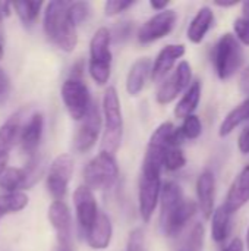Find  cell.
<instances>
[{
    "mask_svg": "<svg viewBox=\"0 0 249 251\" xmlns=\"http://www.w3.org/2000/svg\"><path fill=\"white\" fill-rule=\"evenodd\" d=\"M68 1L53 0L45 4L43 26L47 38L62 51L70 53L78 44L76 26L68 16Z\"/></svg>",
    "mask_w": 249,
    "mask_h": 251,
    "instance_id": "6da1fadb",
    "label": "cell"
},
{
    "mask_svg": "<svg viewBox=\"0 0 249 251\" xmlns=\"http://www.w3.org/2000/svg\"><path fill=\"white\" fill-rule=\"evenodd\" d=\"M163 165L156 160H142L141 176L138 184V209L144 224H148L160 203L161 196V171Z\"/></svg>",
    "mask_w": 249,
    "mask_h": 251,
    "instance_id": "7a4b0ae2",
    "label": "cell"
},
{
    "mask_svg": "<svg viewBox=\"0 0 249 251\" xmlns=\"http://www.w3.org/2000/svg\"><path fill=\"white\" fill-rule=\"evenodd\" d=\"M101 113L104 119V135L101 140V151L114 154L123 137V115L120 99L114 87H107L103 94Z\"/></svg>",
    "mask_w": 249,
    "mask_h": 251,
    "instance_id": "3957f363",
    "label": "cell"
},
{
    "mask_svg": "<svg viewBox=\"0 0 249 251\" xmlns=\"http://www.w3.org/2000/svg\"><path fill=\"white\" fill-rule=\"evenodd\" d=\"M112 38L113 35L110 29L101 26L94 32L90 41L88 72L98 85H106L112 75V60H113V54L110 50Z\"/></svg>",
    "mask_w": 249,
    "mask_h": 251,
    "instance_id": "277c9868",
    "label": "cell"
},
{
    "mask_svg": "<svg viewBox=\"0 0 249 251\" xmlns=\"http://www.w3.org/2000/svg\"><path fill=\"white\" fill-rule=\"evenodd\" d=\"M119 176V166L114 154L100 151L92 157L84 169V182L90 190L107 191L110 190Z\"/></svg>",
    "mask_w": 249,
    "mask_h": 251,
    "instance_id": "5b68a950",
    "label": "cell"
},
{
    "mask_svg": "<svg viewBox=\"0 0 249 251\" xmlns=\"http://www.w3.org/2000/svg\"><path fill=\"white\" fill-rule=\"evenodd\" d=\"M213 62L220 79L232 78L244 62V50L235 34H223L213 51Z\"/></svg>",
    "mask_w": 249,
    "mask_h": 251,
    "instance_id": "8992f818",
    "label": "cell"
},
{
    "mask_svg": "<svg viewBox=\"0 0 249 251\" xmlns=\"http://www.w3.org/2000/svg\"><path fill=\"white\" fill-rule=\"evenodd\" d=\"M60 96L69 116L78 122H81L87 116L94 103L91 100L88 87L82 79L78 78H68L62 85Z\"/></svg>",
    "mask_w": 249,
    "mask_h": 251,
    "instance_id": "52a82bcc",
    "label": "cell"
},
{
    "mask_svg": "<svg viewBox=\"0 0 249 251\" xmlns=\"http://www.w3.org/2000/svg\"><path fill=\"white\" fill-rule=\"evenodd\" d=\"M192 84V68L189 62H179L178 68L158 85L156 93V101L161 106L175 101L183 91H186Z\"/></svg>",
    "mask_w": 249,
    "mask_h": 251,
    "instance_id": "ba28073f",
    "label": "cell"
},
{
    "mask_svg": "<svg viewBox=\"0 0 249 251\" xmlns=\"http://www.w3.org/2000/svg\"><path fill=\"white\" fill-rule=\"evenodd\" d=\"M75 169L73 157L68 153L59 154L50 165L47 172V190L53 200H62L65 199L68 193L69 182L72 179Z\"/></svg>",
    "mask_w": 249,
    "mask_h": 251,
    "instance_id": "9c48e42d",
    "label": "cell"
},
{
    "mask_svg": "<svg viewBox=\"0 0 249 251\" xmlns=\"http://www.w3.org/2000/svg\"><path fill=\"white\" fill-rule=\"evenodd\" d=\"M103 126V116L101 110L97 106V103H92L90 112L87 116L81 121L79 128L76 129V134L73 137V147L78 153H87L90 151L95 143L98 141L100 132Z\"/></svg>",
    "mask_w": 249,
    "mask_h": 251,
    "instance_id": "30bf717a",
    "label": "cell"
},
{
    "mask_svg": "<svg viewBox=\"0 0 249 251\" xmlns=\"http://www.w3.org/2000/svg\"><path fill=\"white\" fill-rule=\"evenodd\" d=\"M176 19H178V13L173 9H166L163 12L156 13L139 26L136 32L138 41L141 44H150L164 38L175 28Z\"/></svg>",
    "mask_w": 249,
    "mask_h": 251,
    "instance_id": "8fae6325",
    "label": "cell"
},
{
    "mask_svg": "<svg viewBox=\"0 0 249 251\" xmlns=\"http://www.w3.org/2000/svg\"><path fill=\"white\" fill-rule=\"evenodd\" d=\"M73 206L79 231L85 237L100 213L97 207V200L94 197V191L90 190L87 185H79L73 191Z\"/></svg>",
    "mask_w": 249,
    "mask_h": 251,
    "instance_id": "7c38bea8",
    "label": "cell"
},
{
    "mask_svg": "<svg viewBox=\"0 0 249 251\" xmlns=\"http://www.w3.org/2000/svg\"><path fill=\"white\" fill-rule=\"evenodd\" d=\"M185 53H186L185 44H167V46H164L158 51V54L153 63V68H151L153 82L161 84L170 75V71L175 68L176 62L185 56Z\"/></svg>",
    "mask_w": 249,
    "mask_h": 251,
    "instance_id": "4fadbf2b",
    "label": "cell"
},
{
    "mask_svg": "<svg viewBox=\"0 0 249 251\" xmlns=\"http://www.w3.org/2000/svg\"><path fill=\"white\" fill-rule=\"evenodd\" d=\"M198 210L200 209H198L197 201L185 199V201L173 213H170L167 218L160 221V225H161L164 235L170 237V238L178 237L183 231V228L189 224V221L197 215Z\"/></svg>",
    "mask_w": 249,
    "mask_h": 251,
    "instance_id": "5bb4252c",
    "label": "cell"
},
{
    "mask_svg": "<svg viewBox=\"0 0 249 251\" xmlns=\"http://www.w3.org/2000/svg\"><path fill=\"white\" fill-rule=\"evenodd\" d=\"M48 221L56 231V243L72 241V216L65 201L53 200L48 207Z\"/></svg>",
    "mask_w": 249,
    "mask_h": 251,
    "instance_id": "9a60e30c",
    "label": "cell"
},
{
    "mask_svg": "<svg viewBox=\"0 0 249 251\" xmlns=\"http://www.w3.org/2000/svg\"><path fill=\"white\" fill-rule=\"evenodd\" d=\"M214 197H216V176L210 169L200 174L197 179V203L198 209L205 219H211L214 213Z\"/></svg>",
    "mask_w": 249,
    "mask_h": 251,
    "instance_id": "2e32d148",
    "label": "cell"
},
{
    "mask_svg": "<svg viewBox=\"0 0 249 251\" xmlns=\"http://www.w3.org/2000/svg\"><path fill=\"white\" fill-rule=\"evenodd\" d=\"M43 129H44V116L37 112L29 118V121L22 126V131H21L19 144H21V150L23 151V154L29 157L37 154V150L43 137Z\"/></svg>",
    "mask_w": 249,
    "mask_h": 251,
    "instance_id": "e0dca14e",
    "label": "cell"
},
{
    "mask_svg": "<svg viewBox=\"0 0 249 251\" xmlns=\"http://www.w3.org/2000/svg\"><path fill=\"white\" fill-rule=\"evenodd\" d=\"M249 201V165H247L233 179L225 201V207L233 215Z\"/></svg>",
    "mask_w": 249,
    "mask_h": 251,
    "instance_id": "ac0fdd59",
    "label": "cell"
},
{
    "mask_svg": "<svg viewBox=\"0 0 249 251\" xmlns=\"http://www.w3.org/2000/svg\"><path fill=\"white\" fill-rule=\"evenodd\" d=\"M22 131V119L21 112H16L7 118L0 126V162H7L9 153L19 143Z\"/></svg>",
    "mask_w": 249,
    "mask_h": 251,
    "instance_id": "d6986e66",
    "label": "cell"
},
{
    "mask_svg": "<svg viewBox=\"0 0 249 251\" xmlns=\"http://www.w3.org/2000/svg\"><path fill=\"white\" fill-rule=\"evenodd\" d=\"M112 237H113L112 221L106 213L100 212L94 225L85 235L87 243L92 250H106L112 243Z\"/></svg>",
    "mask_w": 249,
    "mask_h": 251,
    "instance_id": "ffe728a7",
    "label": "cell"
},
{
    "mask_svg": "<svg viewBox=\"0 0 249 251\" xmlns=\"http://www.w3.org/2000/svg\"><path fill=\"white\" fill-rule=\"evenodd\" d=\"M151 68L153 63L148 57H141L138 60H135L126 75V91L131 96H138L144 87L148 78H151Z\"/></svg>",
    "mask_w": 249,
    "mask_h": 251,
    "instance_id": "44dd1931",
    "label": "cell"
},
{
    "mask_svg": "<svg viewBox=\"0 0 249 251\" xmlns=\"http://www.w3.org/2000/svg\"><path fill=\"white\" fill-rule=\"evenodd\" d=\"M214 22V12L210 6H203L195 16L192 18V21L189 22L188 31H186V37L191 43L194 44H200L207 32L210 31L211 25Z\"/></svg>",
    "mask_w": 249,
    "mask_h": 251,
    "instance_id": "7402d4cb",
    "label": "cell"
},
{
    "mask_svg": "<svg viewBox=\"0 0 249 251\" xmlns=\"http://www.w3.org/2000/svg\"><path fill=\"white\" fill-rule=\"evenodd\" d=\"M185 201L183 191L179 184L175 181H167L163 184L161 196H160V221L167 218L170 213H173L182 203Z\"/></svg>",
    "mask_w": 249,
    "mask_h": 251,
    "instance_id": "603a6c76",
    "label": "cell"
},
{
    "mask_svg": "<svg viewBox=\"0 0 249 251\" xmlns=\"http://www.w3.org/2000/svg\"><path fill=\"white\" fill-rule=\"evenodd\" d=\"M201 93H203V85L201 81L195 79L191 87L183 93V96L181 97V100L178 101V104L175 106V116L178 119H186L188 116L194 115V112L197 110L200 100H201Z\"/></svg>",
    "mask_w": 249,
    "mask_h": 251,
    "instance_id": "cb8c5ba5",
    "label": "cell"
},
{
    "mask_svg": "<svg viewBox=\"0 0 249 251\" xmlns=\"http://www.w3.org/2000/svg\"><path fill=\"white\" fill-rule=\"evenodd\" d=\"M232 231V213L222 204L211 216V238L222 244L225 243Z\"/></svg>",
    "mask_w": 249,
    "mask_h": 251,
    "instance_id": "d4e9b609",
    "label": "cell"
},
{
    "mask_svg": "<svg viewBox=\"0 0 249 251\" xmlns=\"http://www.w3.org/2000/svg\"><path fill=\"white\" fill-rule=\"evenodd\" d=\"M249 121V97L245 99L241 104H238L235 109H232L226 118L222 121L220 126H219V135L222 138L230 135L239 125H242L244 122Z\"/></svg>",
    "mask_w": 249,
    "mask_h": 251,
    "instance_id": "484cf974",
    "label": "cell"
},
{
    "mask_svg": "<svg viewBox=\"0 0 249 251\" xmlns=\"http://www.w3.org/2000/svg\"><path fill=\"white\" fill-rule=\"evenodd\" d=\"M0 188L6 193H16L28 188V176L25 168H6L0 175Z\"/></svg>",
    "mask_w": 249,
    "mask_h": 251,
    "instance_id": "4316f807",
    "label": "cell"
},
{
    "mask_svg": "<svg viewBox=\"0 0 249 251\" xmlns=\"http://www.w3.org/2000/svg\"><path fill=\"white\" fill-rule=\"evenodd\" d=\"M28 203L29 199L23 191L0 194V219L6 215H12L23 210L28 206Z\"/></svg>",
    "mask_w": 249,
    "mask_h": 251,
    "instance_id": "83f0119b",
    "label": "cell"
},
{
    "mask_svg": "<svg viewBox=\"0 0 249 251\" xmlns=\"http://www.w3.org/2000/svg\"><path fill=\"white\" fill-rule=\"evenodd\" d=\"M12 7L18 13L19 19L23 24L29 25L38 18L41 7H43V1H22L21 0V1H13Z\"/></svg>",
    "mask_w": 249,
    "mask_h": 251,
    "instance_id": "f1b7e54d",
    "label": "cell"
},
{
    "mask_svg": "<svg viewBox=\"0 0 249 251\" xmlns=\"http://www.w3.org/2000/svg\"><path fill=\"white\" fill-rule=\"evenodd\" d=\"M91 15V6L87 1H73L68 6V16L70 22L78 28L82 22H85Z\"/></svg>",
    "mask_w": 249,
    "mask_h": 251,
    "instance_id": "f546056e",
    "label": "cell"
},
{
    "mask_svg": "<svg viewBox=\"0 0 249 251\" xmlns=\"http://www.w3.org/2000/svg\"><path fill=\"white\" fill-rule=\"evenodd\" d=\"M186 165V157L182 151L181 147H173L167 151V154L164 156V162H163V168L169 172H175L182 169Z\"/></svg>",
    "mask_w": 249,
    "mask_h": 251,
    "instance_id": "4dcf8cb0",
    "label": "cell"
},
{
    "mask_svg": "<svg viewBox=\"0 0 249 251\" xmlns=\"http://www.w3.org/2000/svg\"><path fill=\"white\" fill-rule=\"evenodd\" d=\"M181 131L186 140H197L203 134V124L201 119L197 115H191L186 119H183V124L181 126Z\"/></svg>",
    "mask_w": 249,
    "mask_h": 251,
    "instance_id": "1f68e13d",
    "label": "cell"
},
{
    "mask_svg": "<svg viewBox=\"0 0 249 251\" xmlns=\"http://www.w3.org/2000/svg\"><path fill=\"white\" fill-rule=\"evenodd\" d=\"M134 4V0H109L104 3V13L106 16H117L122 12L132 7Z\"/></svg>",
    "mask_w": 249,
    "mask_h": 251,
    "instance_id": "d6a6232c",
    "label": "cell"
},
{
    "mask_svg": "<svg viewBox=\"0 0 249 251\" xmlns=\"http://www.w3.org/2000/svg\"><path fill=\"white\" fill-rule=\"evenodd\" d=\"M203 241H204V226L203 224H197L188 237V244L185 251H200L203 247Z\"/></svg>",
    "mask_w": 249,
    "mask_h": 251,
    "instance_id": "836d02e7",
    "label": "cell"
},
{
    "mask_svg": "<svg viewBox=\"0 0 249 251\" xmlns=\"http://www.w3.org/2000/svg\"><path fill=\"white\" fill-rule=\"evenodd\" d=\"M233 31H235V37L238 38V41L244 46L249 47V19L248 18H238L233 22Z\"/></svg>",
    "mask_w": 249,
    "mask_h": 251,
    "instance_id": "e575fe53",
    "label": "cell"
},
{
    "mask_svg": "<svg viewBox=\"0 0 249 251\" xmlns=\"http://www.w3.org/2000/svg\"><path fill=\"white\" fill-rule=\"evenodd\" d=\"M126 251H144V231L141 228H135L134 231H131Z\"/></svg>",
    "mask_w": 249,
    "mask_h": 251,
    "instance_id": "d590c367",
    "label": "cell"
},
{
    "mask_svg": "<svg viewBox=\"0 0 249 251\" xmlns=\"http://www.w3.org/2000/svg\"><path fill=\"white\" fill-rule=\"evenodd\" d=\"M10 96V79L3 68H0V106L7 101Z\"/></svg>",
    "mask_w": 249,
    "mask_h": 251,
    "instance_id": "8d00e7d4",
    "label": "cell"
},
{
    "mask_svg": "<svg viewBox=\"0 0 249 251\" xmlns=\"http://www.w3.org/2000/svg\"><path fill=\"white\" fill-rule=\"evenodd\" d=\"M238 149L242 154H249V125L242 129L238 138Z\"/></svg>",
    "mask_w": 249,
    "mask_h": 251,
    "instance_id": "74e56055",
    "label": "cell"
},
{
    "mask_svg": "<svg viewBox=\"0 0 249 251\" xmlns=\"http://www.w3.org/2000/svg\"><path fill=\"white\" fill-rule=\"evenodd\" d=\"M239 90L242 94L249 97V65L239 75Z\"/></svg>",
    "mask_w": 249,
    "mask_h": 251,
    "instance_id": "f35d334b",
    "label": "cell"
},
{
    "mask_svg": "<svg viewBox=\"0 0 249 251\" xmlns=\"http://www.w3.org/2000/svg\"><path fill=\"white\" fill-rule=\"evenodd\" d=\"M222 251H245V246L241 238H233Z\"/></svg>",
    "mask_w": 249,
    "mask_h": 251,
    "instance_id": "ab89813d",
    "label": "cell"
},
{
    "mask_svg": "<svg viewBox=\"0 0 249 251\" xmlns=\"http://www.w3.org/2000/svg\"><path fill=\"white\" fill-rule=\"evenodd\" d=\"M150 6H151L154 10H157V13H158V12H163V10L167 9L169 1H167V0H151V1H150Z\"/></svg>",
    "mask_w": 249,
    "mask_h": 251,
    "instance_id": "60d3db41",
    "label": "cell"
},
{
    "mask_svg": "<svg viewBox=\"0 0 249 251\" xmlns=\"http://www.w3.org/2000/svg\"><path fill=\"white\" fill-rule=\"evenodd\" d=\"M53 251H73V244L70 243H56V247Z\"/></svg>",
    "mask_w": 249,
    "mask_h": 251,
    "instance_id": "b9f144b4",
    "label": "cell"
},
{
    "mask_svg": "<svg viewBox=\"0 0 249 251\" xmlns=\"http://www.w3.org/2000/svg\"><path fill=\"white\" fill-rule=\"evenodd\" d=\"M214 4L216 6H219V7H233V6H236L238 4V0H232V1H222V0H216L214 1Z\"/></svg>",
    "mask_w": 249,
    "mask_h": 251,
    "instance_id": "7bdbcfd3",
    "label": "cell"
},
{
    "mask_svg": "<svg viewBox=\"0 0 249 251\" xmlns=\"http://www.w3.org/2000/svg\"><path fill=\"white\" fill-rule=\"evenodd\" d=\"M10 9H12V3H7V1H1L0 3V10L3 13V16H9L10 15Z\"/></svg>",
    "mask_w": 249,
    "mask_h": 251,
    "instance_id": "ee69618b",
    "label": "cell"
},
{
    "mask_svg": "<svg viewBox=\"0 0 249 251\" xmlns=\"http://www.w3.org/2000/svg\"><path fill=\"white\" fill-rule=\"evenodd\" d=\"M242 13H244V18L249 19V0H245L242 3Z\"/></svg>",
    "mask_w": 249,
    "mask_h": 251,
    "instance_id": "f6af8a7d",
    "label": "cell"
},
{
    "mask_svg": "<svg viewBox=\"0 0 249 251\" xmlns=\"http://www.w3.org/2000/svg\"><path fill=\"white\" fill-rule=\"evenodd\" d=\"M6 163H7V162H0V175H1V174H3V171L7 168V166H6Z\"/></svg>",
    "mask_w": 249,
    "mask_h": 251,
    "instance_id": "bcb514c9",
    "label": "cell"
},
{
    "mask_svg": "<svg viewBox=\"0 0 249 251\" xmlns=\"http://www.w3.org/2000/svg\"><path fill=\"white\" fill-rule=\"evenodd\" d=\"M3 56H4V50H3V44L0 43V60L3 59Z\"/></svg>",
    "mask_w": 249,
    "mask_h": 251,
    "instance_id": "7dc6e473",
    "label": "cell"
},
{
    "mask_svg": "<svg viewBox=\"0 0 249 251\" xmlns=\"http://www.w3.org/2000/svg\"><path fill=\"white\" fill-rule=\"evenodd\" d=\"M247 247H248V251H249V228H248V232H247Z\"/></svg>",
    "mask_w": 249,
    "mask_h": 251,
    "instance_id": "c3c4849f",
    "label": "cell"
},
{
    "mask_svg": "<svg viewBox=\"0 0 249 251\" xmlns=\"http://www.w3.org/2000/svg\"><path fill=\"white\" fill-rule=\"evenodd\" d=\"M3 18H4V16H3V13H1V10H0V25H1V22H3Z\"/></svg>",
    "mask_w": 249,
    "mask_h": 251,
    "instance_id": "681fc988",
    "label": "cell"
},
{
    "mask_svg": "<svg viewBox=\"0 0 249 251\" xmlns=\"http://www.w3.org/2000/svg\"><path fill=\"white\" fill-rule=\"evenodd\" d=\"M182 251H185V250H182Z\"/></svg>",
    "mask_w": 249,
    "mask_h": 251,
    "instance_id": "f907efd6",
    "label": "cell"
}]
</instances>
